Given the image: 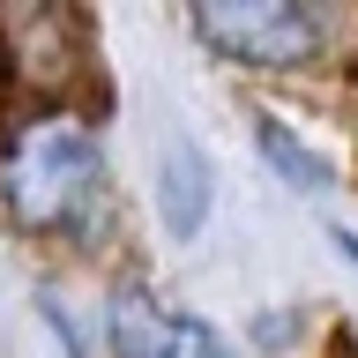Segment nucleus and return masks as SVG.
Listing matches in <instances>:
<instances>
[{"label":"nucleus","mask_w":358,"mask_h":358,"mask_svg":"<svg viewBox=\"0 0 358 358\" xmlns=\"http://www.w3.org/2000/svg\"><path fill=\"white\" fill-rule=\"evenodd\" d=\"M336 239V254H343V262H358V231H329Z\"/></svg>","instance_id":"6"},{"label":"nucleus","mask_w":358,"mask_h":358,"mask_svg":"<svg viewBox=\"0 0 358 358\" xmlns=\"http://www.w3.org/2000/svg\"><path fill=\"white\" fill-rule=\"evenodd\" d=\"M254 134H262V157L291 179V187H299V194H329V187H336L329 157H321V150H306V142H299V134L276 120V112H262V127H254Z\"/></svg>","instance_id":"5"},{"label":"nucleus","mask_w":358,"mask_h":358,"mask_svg":"<svg viewBox=\"0 0 358 358\" xmlns=\"http://www.w3.org/2000/svg\"><path fill=\"white\" fill-rule=\"evenodd\" d=\"M209 194H217V179H209V157L194 142H172V150L157 157V224H164V239H201V224H209Z\"/></svg>","instance_id":"4"},{"label":"nucleus","mask_w":358,"mask_h":358,"mask_svg":"<svg viewBox=\"0 0 358 358\" xmlns=\"http://www.w3.org/2000/svg\"><path fill=\"white\" fill-rule=\"evenodd\" d=\"M97 187H105V157H97V134L83 120H38L8 150V209L38 231L90 224Z\"/></svg>","instance_id":"1"},{"label":"nucleus","mask_w":358,"mask_h":358,"mask_svg":"<svg viewBox=\"0 0 358 358\" xmlns=\"http://www.w3.org/2000/svg\"><path fill=\"white\" fill-rule=\"evenodd\" d=\"M187 22L224 60H246V67H299L321 45V15L291 8V0H201Z\"/></svg>","instance_id":"2"},{"label":"nucleus","mask_w":358,"mask_h":358,"mask_svg":"<svg viewBox=\"0 0 358 358\" xmlns=\"http://www.w3.org/2000/svg\"><path fill=\"white\" fill-rule=\"evenodd\" d=\"M112 351L120 358H231V343H224L201 313H179V306H164L157 291L127 284L112 299Z\"/></svg>","instance_id":"3"}]
</instances>
